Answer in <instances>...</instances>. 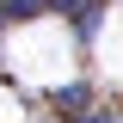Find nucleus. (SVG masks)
Instances as JSON below:
<instances>
[{
    "mask_svg": "<svg viewBox=\"0 0 123 123\" xmlns=\"http://www.w3.org/2000/svg\"><path fill=\"white\" fill-rule=\"evenodd\" d=\"M0 25H6V18H0Z\"/></svg>",
    "mask_w": 123,
    "mask_h": 123,
    "instance_id": "nucleus-2",
    "label": "nucleus"
},
{
    "mask_svg": "<svg viewBox=\"0 0 123 123\" xmlns=\"http://www.w3.org/2000/svg\"><path fill=\"white\" fill-rule=\"evenodd\" d=\"M55 105H62V111H80V105H86V86H62Z\"/></svg>",
    "mask_w": 123,
    "mask_h": 123,
    "instance_id": "nucleus-1",
    "label": "nucleus"
}]
</instances>
